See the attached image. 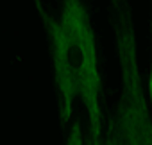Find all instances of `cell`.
<instances>
[{
  "label": "cell",
  "instance_id": "1",
  "mask_svg": "<svg viewBox=\"0 0 152 145\" xmlns=\"http://www.w3.org/2000/svg\"><path fill=\"white\" fill-rule=\"evenodd\" d=\"M34 6L50 45L61 125L70 120L79 99L88 111L90 141L99 143L104 131V88L90 11L84 0H61V15L54 18L41 0H34Z\"/></svg>",
  "mask_w": 152,
  "mask_h": 145
},
{
  "label": "cell",
  "instance_id": "2",
  "mask_svg": "<svg viewBox=\"0 0 152 145\" xmlns=\"http://www.w3.org/2000/svg\"><path fill=\"white\" fill-rule=\"evenodd\" d=\"M111 25L115 31L122 68V93L115 115L109 118L104 143H150L152 116L145 97L136 59V34L129 0H109Z\"/></svg>",
  "mask_w": 152,
  "mask_h": 145
},
{
  "label": "cell",
  "instance_id": "3",
  "mask_svg": "<svg viewBox=\"0 0 152 145\" xmlns=\"http://www.w3.org/2000/svg\"><path fill=\"white\" fill-rule=\"evenodd\" d=\"M148 97L152 102V22H150V72H148Z\"/></svg>",
  "mask_w": 152,
  "mask_h": 145
}]
</instances>
